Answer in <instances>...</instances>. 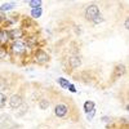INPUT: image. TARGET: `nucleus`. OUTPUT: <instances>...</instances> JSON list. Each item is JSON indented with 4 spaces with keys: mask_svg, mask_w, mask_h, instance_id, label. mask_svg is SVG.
<instances>
[{
    "mask_svg": "<svg viewBox=\"0 0 129 129\" xmlns=\"http://www.w3.org/2000/svg\"><path fill=\"white\" fill-rule=\"evenodd\" d=\"M85 16H87V18L89 19V21H94V18L97 17V16H100V9H98V7L97 5H94V4H92V5H89L88 8H87V10H85Z\"/></svg>",
    "mask_w": 129,
    "mask_h": 129,
    "instance_id": "f257e3e1",
    "label": "nucleus"
},
{
    "mask_svg": "<svg viewBox=\"0 0 129 129\" xmlns=\"http://www.w3.org/2000/svg\"><path fill=\"white\" fill-rule=\"evenodd\" d=\"M12 52L14 53V54H18V56H21V54H23V53L26 52V45L23 44L22 41H14L13 43V45H12Z\"/></svg>",
    "mask_w": 129,
    "mask_h": 129,
    "instance_id": "f03ea898",
    "label": "nucleus"
},
{
    "mask_svg": "<svg viewBox=\"0 0 129 129\" xmlns=\"http://www.w3.org/2000/svg\"><path fill=\"white\" fill-rule=\"evenodd\" d=\"M23 101H22V97L18 95V94H14L10 97V100H9V105L10 107H13V109H18L19 106H22Z\"/></svg>",
    "mask_w": 129,
    "mask_h": 129,
    "instance_id": "7ed1b4c3",
    "label": "nucleus"
},
{
    "mask_svg": "<svg viewBox=\"0 0 129 129\" xmlns=\"http://www.w3.org/2000/svg\"><path fill=\"white\" fill-rule=\"evenodd\" d=\"M35 57H36V61H38V62H40V63H43V62H47V61L49 59L48 54H47V53H45L44 50H41V49H39V50L36 52Z\"/></svg>",
    "mask_w": 129,
    "mask_h": 129,
    "instance_id": "20e7f679",
    "label": "nucleus"
},
{
    "mask_svg": "<svg viewBox=\"0 0 129 129\" xmlns=\"http://www.w3.org/2000/svg\"><path fill=\"white\" fill-rule=\"evenodd\" d=\"M54 112H56V115L58 117H62V116H64V115L67 114V107L64 106V105H57Z\"/></svg>",
    "mask_w": 129,
    "mask_h": 129,
    "instance_id": "39448f33",
    "label": "nucleus"
},
{
    "mask_svg": "<svg viewBox=\"0 0 129 129\" xmlns=\"http://www.w3.org/2000/svg\"><path fill=\"white\" fill-rule=\"evenodd\" d=\"M21 36H22V31L19 28H14L12 31H9V38L10 39H19Z\"/></svg>",
    "mask_w": 129,
    "mask_h": 129,
    "instance_id": "423d86ee",
    "label": "nucleus"
},
{
    "mask_svg": "<svg viewBox=\"0 0 129 129\" xmlns=\"http://www.w3.org/2000/svg\"><path fill=\"white\" fill-rule=\"evenodd\" d=\"M80 63H81V61H80L79 57H71V58H70V64H71V67H72V69L79 67V66H80Z\"/></svg>",
    "mask_w": 129,
    "mask_h": 129,
    "instance_id": "0eeeda50",
    "label": "nucleus"
},
{
    "mask_svg": "<svg viewBox=\"0 0 129 129\" xmlns=\"http://www.w3.org/2000/svg\"><path fill=\"white\" fill-rule=\"evenodd\" d=\"M124 72H125V66H123V64H119V66L115 69V76H116V78H120Z\"/></svg>",
    "mask_w": 129,
    "mask_h": 129,
    "instance_id": "6e6552de",
    "label": "nucleus"
},
{
    "mask_svg": "<svg viewBox=\"0 0 129 129\" xmlns=\"http://www.w3.org/2000/svg\"><path fill=\"white\" fill-rule=\"evenodd\" d=\"M84 110H85V112L93 111V110H94V103H93L92 101H87V102L84 103Z\"/></svg>",
    "mask_w": 129,
    "mask_h": 129,
    "instance_id": "1a4fd4ad",
    "label": "nucleus"
},
{
    "mask_svg": "<svg viewBox=\"0 0 129 129\" xmlns=\"http://www.w3.org/2000/svg\"><path fill=\"white\" fill-rule=\"evenodd\" d=\"M8 40H9V31H5V30L0 31V41L5 43V41H8Z\"/></svg>",
    "mask_w": 129,
    "mask_h": 129,
    "instance_id": "9d476101",
    "label": "nucleus"
},
{
    "mask_svg": "<svg viewBox=\"0 0 129 129\" xmlns=\"http://www.w3.org/2000/svg\"><path fill=\"white\" fill-rule=\"evenodd\" d=\"M41 13H43L41 8H35V9H32V10H31V16H32V17H35V18H39V17L41 16Z\"/></svg>",
    "mask_w": 129,
    "mask_h": 129,
    "instance_id": "9b49d317",
    "label": "nucleus"
},
{
    "mask_svg": "<svg viewBox=\"0 0 129 129\" xmlns=\"http://www.w3.org/2000/svg\"><path fill=\"white\" fill-rule=\"evenodd\" d=\"M58 83H59V85H61L62 88H69V85H70V83L66 79H63V78H59L58 79Z\"/></svg>",
    "mask_w": 129,
    "mask_h": 129,
    "instance_id": "f8f14e48",
    "label": "nucleus"
},
{
    "mask_svg": "<svg viewBox=\"0 0 129 129\" xmlns=\"http://www.w3.org/2000/svg\"><path fill=\"white\" fill-rule=\"evenodd\" d=\"M13 7H14V3H9V4H3L0 9H2V12H5V10H10Z\"/></svg>",
    "mask_w": 129,
    "mask_h": 129,
    "instance_id": "ddd939ff",
    "label": "nucleus"
},
{
    "mask_svg": "<svg viewBox=\"0 0 129 129\" xmlns=\"http://www.w3.org/2000/svg\"><path fill=\"white\" fill-rule=\"evenodd\" d=\"M40 4H41V2H39V0H31V2H30V7H31L32 9L40 8Z\"/></svg>",
    "mask_w": 129,
    "mask_h": 129,
    "instance_id": "4468645a",
    "label": "nucleus"
},
{
    "mask_svg": "<svg viewBox=\"0 0 129 129\" xmlns=\"http://www.w3.org/2000/svg\"><path fill=\"white\" fill-rule=\"evenodd\" d=\"M39 106H40V109L45 110V109H48V107H49V101H47V100H43V101H40Z\"/></svg>",
    "mask_w": 129,
    "mask_h": 129,
    "instance_id": "2eb2a0df",
    "label": "nucleus"
},
{
    "mask_svg": "<svg viewBox=\"0 0 129 129\" xmlns=\"http://www.w3.org/2000/svg\"><path fill=\"white\" fill-rule=\"evenodd\" d=\"M5 102H7V97L3 93H0V109L5 106Z\"/></svg>",
    "mask_w": 129,
    "mask_h": 129,
    "instance_id": "dca6fc26",
    "label": "nucleus"
},
{
    "mask_svg": "<svg viewBox=\"0 0 129 129\" xmlns=\"http://www.w3.org/2000/svg\"><path fill=\"white\" fill-rule=\"evenodd\" d=\"M102 21H103V19H102V16L100 14V16H97V17L94 18L93 22H94V23H100V22H102Z\"/></svg>",
    "mask_w": 129,
    "mask_h": 129,
    "instance_id": "f3484780",
    "label": "nucleus"
},
{
    "mask_svg": "<svg viewBox=\"0 0 129 129\" xmlns=\"http://www.w3.org/2000/svg\"><path fill=\"white\" fill-rule=\"evenodd\" d=\"M5 54H7L5 49H4V48H0V59H2V58H4V57H5Z\"/></svg>",
    "mask_w": 129,
    "mask_h": 129,
    "instance_id": "a211bd4d",
    "label": "nucleus"
},
{
    "mask_svg": "<svg viewBox=\"0 0 129 129\" xmlns=\"http://www.w3.org/2000/svg\"><path fill=\"white\" fill-rule=\"evenodd\" d=\"M69 89H70L72 93H75V92H76V90H75V87H74V85H71V84L69 85Z\"/></svg>",
    "mask_w": 129,
    "mask_h": 129,
    "instance_id": "6ab92c4d",
    "label": "nucleus"
},
{
    "mask_svg": "<svg viewBox=\"0 0 129 129\" xmlns=\"http://www.w3.org/2000/svg\"><path fill=\"white\" fill-rule=\"evenodd\" d=\"M93 115H94V110H93L92 112H88V119H89V120H90L92 117H93Z\"/></svg>",
    "mask_w": 129,
    "mask_h": 129,
    "instance_id": "aec40b11",
    "label": "nucleus"
},
{
    "mask_svg": "<svg viewBox=\"0 0 129 129\" xmlns=\"http://www.w3.org/2000/svg\"><path fill=\"white\" fill-rule=\"evenodd\" d=\"M4 18H5V16H4V14H3L2 12H0V21H3Z\"/></svg>",
    "mask_w": 129,
    "mask_h": 129,
    "instance_id": "412c9836",
    "label": "nucleus"
},
{
    "mask_svg": "<svg viewBox=\"0 0 129 129\" xmlns=\"http://www.w3.org/2000/svg\"><path fill=\"white\" fill-rule=\"evenodd\" d=\"M128 27H129V21L126 19V21H125V28H128Z\"/></svg>",
    "mask_w": 129,
    "mask_h": 129,
    "instance_id": "4be33fe9",
    "label": "nucleus"
}]
</instances>
